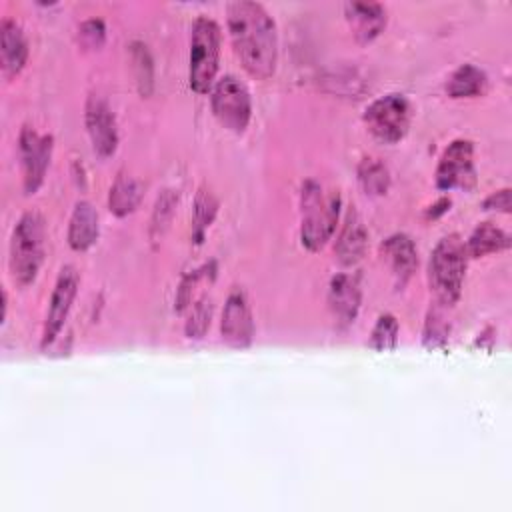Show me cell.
I'll return each instance as SVG.
<instances>
[{
    "label": "cell",
    "instance_id": "obj_19",
    "mask_svg": "<svg viewBox=\"0 0 512 512\" xmlns=\"http://www.w3.org/2000/svg\"><path fill=\"white\" fill-rule=\"evenodd\" d=\"M142 196H144V184L138 178L120 172L108 192V210L114 216L124 218L140 206Z\"/></svg>",
    "mask_w": 512,
    "mask_h": 512
},
{
    "label": "cell",
    "instance_id": "obj_24",
    "mask_svg": "<svg viewBox=\"0 0 512 512\" xmlns=\"http://www.w3.org/2000/svg\"><path fill=\"white\" fill-rule=\"evenodd\" d=\"M218 208H220V202L214 196V192H210L208 188L202 186L196 192L194 208H192V224H194L192 236H194L196 242H202L204 232L210 228V224L214 222V218L218 214Z\"/></svg>",
    "mask_w": 512,
    "mask_h": 512
},
{
    "label": "cell",
    "instance_id": "obj_22",
    "mask_svg": "<svg viewBox=\"0 0 512 512\" xmlns=\"http://www.w3.org/2000/svg\"><path fill=\"white\" fill-rule=\"evenodd\" d=\"M356 174H358L360 188L368 196L378 198V196H384L390 190V182H392L390 180V170L378 158H372V156L362 158L360 164H358Z\"/></svg>",
    "mask_w": 512,
    "mask_h": 512
},
{
    "label": "cell",
    "instance_id": "obj_30",
    "mask_svg": "<svg viewBox=\"0 0 512 512\" xmlns=\"http://www.w3.org/2000/svg\"><path fill=\"white\" fill-rule=\"evenodd\" d=\"M482 208H484V210H490V212L510 214V210H512V208H510V188H502V190L492 192L488 198H484Z\"/></svg>",
    "mask_w": 512,
    "mask_h": 512
},
{
    "label": "cell",
    "instance_id": "obj_17",
    "mask_svg": "<svg viewBox=\"0 0 512 512\" xmlns=\"http://www.w3.org/2000/svg\"><path fill=\"white\" fill-rule=\"evenodd\" d=\"M382 256L390 264L396 288H404L418 268V250L414 240L404 232H396L382 242Z\"/></svg>",
    "mask_w": 512,
    "mask_h": 512
},
{
    "label": "cell",
    "instance_id": "obj_25",
    "mask_svg": "<svg viewBox=\"0 0 512 512\" xmlns=\"http://www.w3.org/2000/svg\"><path fill=\"white\" fill-rule=\"evenodd\" d=\"M442 306L434 304L430 306L426 320H424V330H422V344L426 348H440L448 344L450 336V322L442 314Z\"/></svg>",
    "mask_w": 512,
    "mask_h": 512
},
{
    "label": "cell",
    "instance_id": "obj_5",
    "mask_svg": "<svg viewBox=\"0 0 512 512\" xmlns=\"http://www.w3.org/2000/svg\"><path fill=\"white\" fill-rule=\"evenodd\" d=\"M220 26L208 16H198L190 28L188 86L196 94L212 90L220 64Z\"/></svg>",
    "mask_w": 512,
    "mask_h": 512
},
{
    "label": "cell",
    "instance_id": "obj_13",
    "mask_svg": "<svg viewBox=\"0 0 512 512\" xmlns=\"http://www.w3.org/2000/svg\"><path fill=\"white\" fill-rule=\"evenodd\" d=\"M328 310L334 320V326L346 330L354 324L360 304H362V286L358 274L340 272L332 276L328 284Z\"/></svg>",
    "mask_w": 512,
    "mask_h": 512
},
{
    "label": "cell",
    "instance_id": "obj_6",
    "mask_svg": "<svg viewBox=\"0 0 512 512\" xmlns=\"http://www.w3.org/2000/svg\"><path fill=\"white\" fill-rule=\"evenodd\" d=\"M368 132L382 144L400 142L412 122V106L404 94L390 92L370 102L362 114Z\"/></svg>",
    "mask_w": 512,
    "mask_h": 512
},
{
    "label": "cell",
    "instance_id": "obj_28",
    "mask_svg": "<svg viewBox=\"0 0 512 512\" xmlns=\"http://www.w3.org/2000/svg\"><path fill=\"white\" fill-rule=\"evenodd\" d=\"M176 206H178V192L164 190L158 196V200L154 204V210H152V218H150V238L152 240L160 238L168 230Z\"/></svg>",
    "mask_w": 512,
    "mask_h": 512
},
{
    "label": "cell",
    "instance_id": "obj_21",
    "mask_svg": "<svg viewBox=\"0 0 512 512\" xmlns=\"http://www.w3.org/2000/svg\"><path fill=\"white\" fill-rule=\"evenodd\" d=\"M468 258H482L486 254L494 252H504L510 248L512 240L508 232H504L500 226L492 222H482L480 226L474 228L470 238L464 242Z\"/></svg>",
    "mask_w": 512,
    "mask_h": 512
},
{
    "label": "cell",
    "instance_id": "obj_31",
    "mask_svg": "<svg viewBox=\"0 0 512 512\" xmlns=\"http://www.w3.org/2000/svg\"><path fill=\"white\" fill-rule=\"evenodd\" d=\"M202 276V270H194L192 274H186L180 282L178 294H176V310L182 312L188 304H190V296H192V286L198 282V278Z\"/></svg>",
    "mask_w": 512,
    "mask_h": 512
},
{
    "label": "cell",
    "instance_id": "obj_3",
    "mask_svg": "<svg viewBox=\"0 0 512 512\" xmlns=\"http://www.w3.org/2000/svg\"><path fill=\"white\" fill-rule=\"evenodd\" d=\"M44 242H46V222L40 212H24L10 236L8 246V270L12 282L20 288L34 284L44 262Z\"/></svg>",
    "mask_w": 512,
    "mask_h": 512
},
{
    "label": "cell",
    "instance_id": "obj_11",
    "mask_svg": "<svg viewBox=\"0 0 512 512\" xmlns=\"http://www.w3.org/2000/svg\"><path fill=\"white\" fill-rule=\"evenodd\" d=\"M222 342L234 350H244L254 340V318L246 292L240 286H232L226 296L222 320H220Z\"/></svg>",
    "mask_w": 512,
    "mask_h": 512
},
{
    "label": "cell",
    "instance_id": "obj_20",
    "mask_svg": "<svg viewBox=\"0 0 512 512\" xmlns=\"http://www.w3.org/2000/svg\"><path fill=\"white\" fill-rule=\"evenodd\" d=\"M488 88V76L474 64H460L446 82V94L454 100L482 96Z\"/></svg>",
    "mask_w": 512,
    "mask_h": 512
},
{
    "label": "cell",
    "instance_id": "obj_12",
    "mask_svg": "<svg viewBox=\"0 0 512 512\" xmlns=\"http://www.w3.org/2000/svg\"><path fill=\"white\" fill-rule=\"evenodd\" d=\"M84 124L92 142V150L100 158H110L118 148V126L116 116L104 96L90 94L86 98Z\"/></svg>",
    "mask_w": 512,
    "mask_h": 512
},
{
    "label": "cell",
    "instance_id": "obj_32",
    "mask_svg": "<svg viewBox=\"0 0 512 512\" xmlns=\"http://www.w3.org/2000/svg\"><path fill=\"white\" fill-rule=\"evenodd\" d=\"M450 210V198H440L434 206H430L428 210H426V218L430 220H436V218H440L444 212H448Z\"/></svg>",
    "mask_w": 512,
    "mask_h": 512
},
{
    "label": "cell",
    "instance_id": "obj_2",
    "mask_svg": "<svg viewBox=\"0 0 512 512\" xmlns=\"http://www.w3.org/2000/svg\"><path fill=\"white\" fill-rule=\"evenodd\" d=\"M338 190H326L308 178L300 190V242L308 252H320L336 232L340 218Z\"/></svg>",
    "mask_w": 512,
    "mask_h": 512
},
{
    "label": "cell",
    "instance_id": "obj_8",
    "mask_svg": "<svg viewBox=\"0 0 512 512\" xmlns=\"http://www.w3.org/2000/svg\"><path fill=\"white\" fill-rule=\"evenodd\" d=\"M54 152V136L40 134L34 126L24 124L18 134V154L22 166V188L26 196H32L44 184L50 160Z\"/></svg>",
    "mask_w": 512,
    "mask_h": 512
},
{
    "label": "cell",
    "instance_id": "obj_15",
    "mask_svg": "<svg viewBox=\"0 0 512 512\" xmlns=\"http://www.w3.org/2000/svg\"><path fill=\"white\" fill-rule=\"evenodd\" d=\"M344 16L358 44L374 42L388 24L386 8L378 2H346Z\"/></svg>",
    "mask_w": 512,
    "mask_h": 512
},
{
    "label": "cell",
    "instance_id": "obj_1",
    "mask_svg": "<svg viewBox=\"0 0 512 512\" xmlns=\"http://www.w3.org/2000/svg\"><path fill=\"white\" fill-rule=\"evenodd\" d=\"M226 22L236 56L256 80H268L278 64V30L260 2L236 0L226 6Z\"/></svg>",
    "mask_w": 512,
    "mask_h": 512
},
{
    "label": "cell",
    "instance_id": "obj_27",
    "mask_svg": "<svg viewBox=\"0 0 512 512\" xmlns=\"http://www.w3.org/2000/svg\"><path fill=\"white\" fill-rule=\"evenodd\" d=\"M212 312H214V300L204 294L200 296L192 308H190V314H188V320L184 324V332L188 338H194V340H200L204 338V334L208 332L210 328V320H212Z\"/></svg>",
    "mask_w": 512,
    "mask_h": 512
},
{
    "label": "cell",
    "instance_id": "obj_33",
    "mask_svg": "<svg viewBox=\"0 0 512 512\" xmlns=\"http://www.w3.org/2000/svg\"><path fill=\"white\" fill-rule=\"evenodd\" d=\"M72 178H74V182H76V186L80 188V190H86V172H84V166L80 164V162H74L72 164Z\"/></svg>",
    "mask_w": 512,
    "mask_h": 512
},
{
    "label": "cell",
    "instance_id": "obj_16",
    "mask_svg": "<svg viewBox=\"0 0 512 512\" xmlns=\"http://www.w3.org/2000/svg\"><path fill=\"white\" fill-rule=\"evenodd\" d=\"M0 64L6 80H14L28 62V40L22 26L14 18L0 22Z\"/></svg>",
    "mask_w": 512,
    "mask_h": 512
},
{
    "label": "cell",
    "instance_id": "obj_4",
    "mask_svg": "<svg viewBox=\"0 0 512 512\" xmlns=\"http://www.w3.org/2000/svg\"><path fill=\"white\" fill-rule=\"evenodd\" d=\"M466 266L468 252L460 234L452 232L442 236L432 248L428 262V282L436 304L442 308H452L460 300Z\"/></svg>",
    "mask_w": 512,
    "mask_h": 512
},
{
    "label": "cell",
    "instance_id": "obj_29",
    "mask_svg": "<svg viewBox=\"0 0 512 512\" xmlns=\"http://www.w3.org/2000/svg\"><path fill=\"white\" fill-rule=\"evenodd\" d=\"M78 42L84 50H100L106 42V24L100 18H88L78 26Z\"/></svg>",
    "mask_w": 512,
    "mask_h": 512
},
{
    "label": "cell",
    "instance_id": "obj_10",
    "mask_svg": "<svg viewBox=\"0 0 512 512\" xmlns=\"http://www.w3.org/2000/svg\"><path fill=\"white\" fill-rule=\"evenodd\" d=\"M78 286H80V274L74 266H64L56 278V284L52 288L50 294V302H48V310H46V318H44V326H42V338H40V348L46 352L56 338L60 336L68 314L72 310V304L76 300L78 294Z\"/></svg>",
    "mask_w": 512,
    "mask_h": 512
},
{
    "label": "cell",
    "instance_id": "obj_7",
    "mask_svg": "<svg viewBox=\"0 0 512 512\" xmlns=\"http://www.w3.org/2000/svg\"><path fill=\"white\" fill-rule=\"evenodd\" d=\"M214 118L230 132L244 134L252 118V98L248 86L234 74L222 76L210 90Z\"/></svg>",
    "mask_w": 512,
    "mask_h": 512
},
{
    "label": "cell",
    "instance_id": "obj_23",
    "mask_svg": "<svg viewBox=\"0 0 512 512\" xmlns=\"http://www.w3.org/2000/svg\"><path fill=\"white\" fill-rule=\"evenodd\" d=\"M130 60L136 78V88L142 98H148L154 90V60L144 42L130 44Z\"/></svg>",
    "mask_w": 512,
    "mask_h": 512
},
{
    "label": "cell",
    "instance_id": "obj_14",
    "mask_svg": "<svg viewBox=\"0 0 512 512\" xmlns=\"http://www.w3.org/2000/svg\"><path fill=\"white\" fill-rule=\"evenodd\" d=\"M368 248V230L366 224L360 216V212L356 210V206H350L346 210L344 222L340 226L336 244H334V254L336 260L342 266H354L358 264Z\"/></svg>",
    "mask_w": 512,
    "mask_h": 512
},
{
    "label": "cell",
    "instance_id": "obj_26",
    "mask_svg": "<svg viewBox=\"0 0 512 512\" xmlns=\"http://www.w3.org/2000/svg\"><path fill=\"white\" fill-rule=\"evenodd\" d=\"M398 332H400V326H398L396 316L390 314V312L380 314L372 332H370L368 348L378 350V352L394 350L398 346Z\"/></svg>",
    "mask_w": 512,
    "mask_h": 512
},
{
    "label": "cell",
    "instance_id": "obj_9",
    "mask_svg": "<svg viewBox=\"0 0 512 512\" xmlns=\"http://www.w3.org/2000/svg\"><path fill=\"white\" fill-rule=\"evenodd\" d=\"M478 172L474 164V144L468 138L452 140L436 166V188L442 192L462 190L470 192L476 188Z\"/></svg>",
    "mask_w": 512,
    "mask_h": 512
},
{
    "label": "cell",
    "instance_id": "obj_18",
    "mask_svg": "<svg viewBox=\"0 0 512 512\" xmlns=\"http://www.w3.org/2000/svg\"><path fill=\"white\" fill-rule=\"evenodd\" d=\"M98 236H100V218L96 208L88 200H78L74 204V210L68 222V232H66L68 246L74 252H86L96 244Z\"/></svg>",
    "mask_w": 512,
    "mask_h": 512
}]
</instances>
